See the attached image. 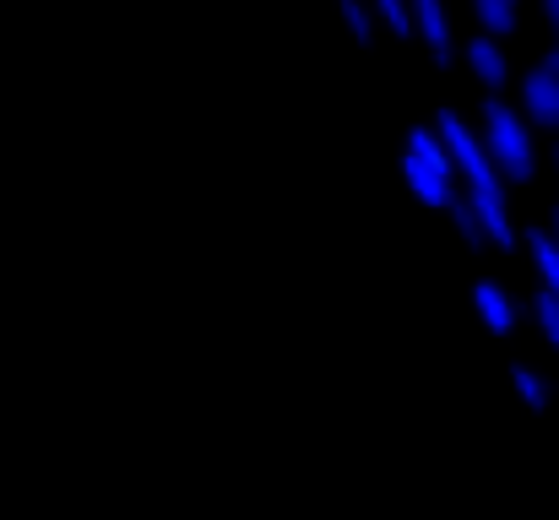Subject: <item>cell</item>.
<instances>
[{
  "mask_svg": "<svg viewBox=\"0 0 559 520\" xmlns=\"http://www.w3.org/2000/svg\"><path fill=\"white\" fill-rule=\"evenodd\" d=\"M478 136L495 158V169L506 173V184H527L538 173V147H533V120L522 109H511L506 98H484L478 109Z\"/></svg>",
  "mask_w": 559,
  "mask_h": 520,
  "instance_id": "1",
  "label": "cell"
},
{
  "mask_svg": "<svg viewBox=\"0 0 559 520\" xmlns=\"http://www.w3.org/2000/svg\"><path fill=\"white\" fill-rule=\"evenodd\" d=\"M402 173H407V184L418 190V201H429V206H451V201H456V164H451V153H445V142H440L435 125L407 136Z\"/></svg>",
  "mask_w": 559,
  "mask_h": 520,
  "instance_id": "2",
  "label": "cell"
},
{
  "mask_svg": "<svg viewBox=\"0 0 559 520\" xmlns=\"http://www.w3.org/2000/svg\"><path fill=\"white\" fill-rule=\"evenodd\" d=\"M435 131H440V142H445V153H451L456 173L467 179V190H495V195H506V173L495 169V158H489L484 136H478V131H473L456 109H440Z\"/></svg>",
  "mask_w": 559,
  "mask_h": 520,
  "instance_id": "3",
  "label": "cell"
},
{
  "mask_svg": "<svg viewBox=\"0 0 559 520\" xmlns=\"http://www.w3.org/2000/svg\"><path fill=\"white\" fill-rule=\"evenodd\" d=\"M522 114L544 131H559V76L538 60L527 76H522Z\"/></svg>",
  "mask_w": 559,
  "mask_h": 520,
  "instance_id": "4",
  "label": "cell"
},
{
  "mask_svg": "<svg viewBox=\"0 0 559 520\" xmlns=\"http://www.w3.org/2000/svg\"><path fill=\"white\" fill-rule=\"evenodd\" d=\"M407 5H413V33L429 44V55H435L440 65H451L456 38H451V11H445V0H407Z\"/></svg>",
  "mask_w": 559,
  "mask_h": 520,
  "instance_id": "5",
  "label": "cell"
},
{
  "mask_svg": "<svg viewBox=\"0 0 559 520\" xmlns=\"http://www.w3.org/2000/svg\"><path fill=\"white\" fill-rule=\"evenodd\" d=\"M462 55H467L473 76L489 87V98H500V87L511 82V60H506V49H500L489 33H478V38H467V44H462Z\"/></svg>",
  "mask_w": 559,
  "mask_h": 520,
  "instance_id": "6",
  "label": "cell"
},
{
  "mask_svg": "<svg viewBox=\"0 0 559 520\" xmlns=\"http://www.w3.org/2000/svg\"><path fill=\"white\" fill-rule=\"evenodd\" d=\"M467 201H473V211H478V222H484V233H489V250H511V244H516L511 201L495 195V190H467Z\"/></svg>",
  "mask_w": 559,
  "mask_h": 520,
  "instance_id": "7",
  "label": "cell"
},
{
  "mask_svg": "<svg viewBox=\"0 0 559 520\" xmlns=\"http://www.w3.org/2000/svg\"><path fill=\"white\" fill-rule=\"evenodd\" d=\"M473 304H478V315H484L489 331L506 337V331L516 326V304H511V293H506L500 282H478V288H473Z\"/></svg>",
  "mask_w": 559,
  "mask_h": 520,
  "instance_id": "8",
  "label": "cell"
},
{
  "mask_svg": "<svg viewBox=\"0 0 559 520\" xmlns=\"http://www.w3.org/2000/svg\"><path fill=\"white\" fill-rule=\"evenodd\" d=\"M473 16L489 38H506L522 27V0H473Z\"/></svg>",
  "mask_w": 559,
  "mask_h": 520,
  "instance_id": "9",
  "label": "cell"
},
{
  "mask_svg": "<svg viewBox=\"0 0 559 520\" xmlns=\"http://www.w3.org/2000/svg\"><path fill=\"white\" fill-rule=\"evenodd\" d=\"M527 255H533V271H538V282L559 293V239L549 228H533L527 233Z\"/></svg>",
  "mask_w": 559,
  "mask_h": 520,
  "instance_id": "10",
  "label": "cell"
},
{
  "mask_svg": "<svg viewBox=\"0 0 559 520\" xmlns=\"http://www.w3.org/2000/svg\"><path fill=\"white\" fill-rule=\"evenodd\" d=\"M445 211H451L456 233H462V239H467L473 250H489V233H484V222H478V211H473V201H467V195H456V201H451Z\"/></svg>",
  "mask_w": 559,
  "mask_h": 520,
  "instance_id": "11",
  "label": "cell"
},
{
  "mask_svg": "<svg viewBox=\"0 0 559 520\" xmlns=\"http://www.w3.org/2000/svg\"><path fill=\"white\" fill-rule=\"evenodd\" d=\"M533 321H538V331H544L549 347L559 352V293H549V288L533 293Z\"/></svg>",
  "mask_w": 559,
  "mask_h": 520,
  "instance_id": "12",
  "label": "cell"
},
{
  "mask_svg": "<svg viewBox=\"0 0 559 520\" xmlns=\"http://www.w3.org/2000/svg\"><path fill=\"white\" fill-rule=\"evenodd\" d=\"M343 22H348V33H354L359 44L374 38V5L370 0H343Z\"/></svg>",
  "mask_w": 559,
  "mask_h": 520,
  "instance_id": "13",
  "label": "cell"
},
{
  "mask_svg": "<svg viewBox=\"0 0 559 520\" xmlns=\"http://www.w3.org/2000/svg\"><path fill=\"white\" fill-rule=\"evenodd\" d=\"M370 5H374V16H380L396 38H402V33H413V5H407V0H370Z\"/></svg>",
  "mask_w": 559,
  "mask_h": 520,
  "instance_id": "14",
  "label": "cell"
},
{
  "mask_svg": "<svg viewBox=\"0 0 559 520\" xmlns=\"http://www.w3.org/2000/svg\"><path fill=\"white\" fill-rule=\"evenodd\" d=\"M511 374H516V385H522V396H527L533 407H549V385H544V374H538V368H527V363H516Z\"/></svg>",
  "mask_w": 559,
  "mask_h": 520,
  "instance_id": "15",
  "label": "cell"
},
{
  "mask_svg": "<svg viewBox=\"0 0 559 520\" xmlns=\"http://www.w3.org/2000/svg\"><path fill=\"white\" fill-rule=\"evenodd\" d=\"M538 11H544V22L555 27V38H559V0H538Z\"/></svg>",
  "mask_w": 559,
  "mask_h": 520,
  "instance_id": "16",
  "label": "cell"
},
{
  "mask_svg": "<svg viewBox=\"0 0 559 520\" xmlns=\"http://www.w3.org/2000/svg\"><path fill=\"white\" fill-rule=\"evenodd\" d=\"M544 65H549V71H555V76H559V38H555V44H549V55H544Z\"/></svg>",
  "mask_w": 559,
  "mask_h": 520,
  "instance_id": "17",
  "label": "cell"
},
{
  "mask_svg": "<svg viewBox=\"0 0 559 520\" xmlns=\"http://www.w3.org/2000/svg\"><path fill=\"white\" fill-rule=\"evenodd\" d=\"M549 233L559 239V201H555V211H549Z\"/></svg>",
  "mask_w": 559,
  "mask_h": 520,
  "instance_id": "18",
  "label": "cell"
},
{
  "mask_svg": "<svg viewBox=\"0 0 559 520\" xmlns=\"http://www.w3.org/2000/svg\"><path fill=\"white\" fill-rule=\"evenodd\" d=\"M555 164H559V147H555Z\"/></svg>",
  "mask_w": 559,
  "mask_h": 520,
  "instance_id": "19",
  "label": "cell"
}]
</instances>
